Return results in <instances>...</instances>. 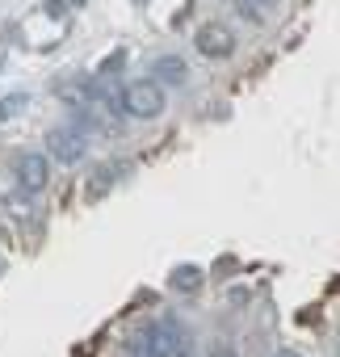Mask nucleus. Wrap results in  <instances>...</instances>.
<instances>
[{"mask_svg":"<svg viewBox=\"0 0 340 357\" xmlns=\"http://www.w3.org/2000/svg\"><path fill=\"white\" fill-rule=\"evenodd\" d=\"M122 114L139 118V122H151L164 114V89L155 80H130L122 89Z\"/></svg>","mask_w":340,"mask_h":357,"instance_id":"nucleus-1","label":"nucleus"},{"mask_svg":"<svg viewBox=\"0 0 340 357\" xmlns=\"http://www.w3.org/2000/svg\"><path fill=\"white\" fill-rule=\"evenodd\" d=\"M47 147H51V155H47V160L80 164V160H84V151H88V135H80L76 126H55V130L47 135Z\"/></svg>","mask_w":340,"mask_h":357,"instance_id":"nucleus-2","label":"nucleus"},{"mask_svg":"<svg viewBox=\"0 0 340 357\" xmlns=\"http://www.w3.org/2000/svg\"><path fill=\"white\" fill-rule=\"evenodd\" d=\"M194 47H198V55H206V59H231L235 34H231L223 22H206V26L194 34Z\"/></svg>","mask_w":340,"mask_h":357,"instance_id":"nucleus-3","label":"nucleus"},{"mask_svg":"<svg viewBox=\"0 0 340 357\" xmlns=\"http://www.w3.org/2000/svg\"><path fill=\"white\" fill-rule=\"evenodd\" d=\"M17 181H22V194H42L51 185V160L42 151H26L17 160Z\"/></svg>","mask_w":340,"mask_h":357,"instance_id":"nucleus-4","label":"nucleus"},{"mask_svg":"<svg viewBox=\"0 0 340 357\" xmlns=\"http://www.w3.org/2000/svg\"><path fill=\"white\" fill-rule=\"evenodd\" d=\"M151 80L164 89V84H185L190 80V68H185V59H177V55H160L155 63H151Z\"/></svg>","mask_w":340,"mask_h":357,"instance_id":"nucleus-5","label":"nucleus"},{"mask_svg":"<svg viewBox=\"0 0 340 357\" xmlns=\"http://www.w3.org/2000/svg\"><path fill=\"white\" fill-rule=\"evenodd\" d=\"M55 97H59L68 109H84V105H88V97H93V80H68V84H59V89H55Z\"/></svg>","mask_w":340,"mask_h":357,"instance_id":"nucleus-6","label":"nucleus"},{"mask_svg":"<svg viewBox=\"0 0 340 357\" xmlns=\"http://www.w3.org/2000/svg\"><path fill=\"white\" fill-rule=\"evenodd\" d=\"M168 286H173L177 294H194V290H202V269L198 265H177L173 273H168Z\"/></svg>","mask_w":340,"mask_h":357,"instance_id":"nucleus-7","label":"nucleus"},{"mask_svg":"<svg viewBox=\"0 0 340 357\" xmlns=\"http://www.w3.org/2000/svg\"><path fill=\"white\" fill-rule=\"evenodd\" d=\"M109 185H114V181H109V168H97V172L88 176V202L105 198V194H109Z\"/></svg>","mask_w":340,"mask_h":357,"instance_id":"nucleus-8","label":"nucleus"},{"mask_svg":"<svg viewBox=\"0 0 340 357\" xmlns=\"http://www.w3.org/2000/svg\"><path fill=\"white\" fill-rule=\"evenodd\" d=\"M26 101H30L26 93H13V97H5V101H0V122H9L17 109H26Z\"/></svg>","mask_w":340,"mask_h":357,"instance_id":"nucleus-9","label":"nucleus"},{"mask_svg":"<svg viewBox=\"0 0 340 357\" xmlns=\"http://www.w3.org/2000/svg\"><path fill=\"white\" fill-rule=\"evenodd\" d=\"M122 63H126V47H122V51H114V55H109V59H105V63H101V68H97V76H101V80H105V76H114V72H118V68H122Z\"/></svg>","mask_w":340,"mask_h":357,"instance_id":"nucleus-10","label":"nucleus"},{"mask_svg":"<svg viewBox=\"0 0 340 357\" xmlns=\"http://www.w3.org/2000/svg\"><path fill=\"white\" fill-rule=\"evenodd\" d=\"M240 13L248 22H265V0H240Z\"/></svg>","mask_w":340,"mask_h":357,"instance_id":"nucleus-11","label":"nucleus"},{"mask_svg":"<svg viewBox=\"0 0 340 357\" xmlns=\"http://www.w3.org/2000/svg\"><path fill=\"white\" fill-rule=\"evenodd\" d=\"M9 211H13L17 219H30V215H34V206H30V202H26L22 194H13V198H9Z\"/></svg>","mask_w":340,"mask_h":357,"instance_id":"nucleus-12","label":"nucleus"},{"mask_svg":"<svg viewBox=\"0 0 340 357\" xmlns=\"http://www.w3.org/2000/svg\"><path fill=\"white\" fill-rule=\"evenodd\" d=\"M206 357H240V353H235L231 344H223V340H219V344H210V353H206Z\"/></svg>","mask_w":340,"mask_h":357,"instance_id":"nucleus-13","label":"nucleus"},{"mask_svg":"<svg viewBox=\"0 0 340 357\" xmlns=\"http://www.w3.org/2000/svg\"><path fill=\"white\" fill-rule=\"evenodd\" d=\"M273 357H298V353H286V349H281V353H273Z\"/></svg>","mask_w":340,"mask_h":357,"instance_id":"nucleus-14","label":"nucleus"}]
</instances>
